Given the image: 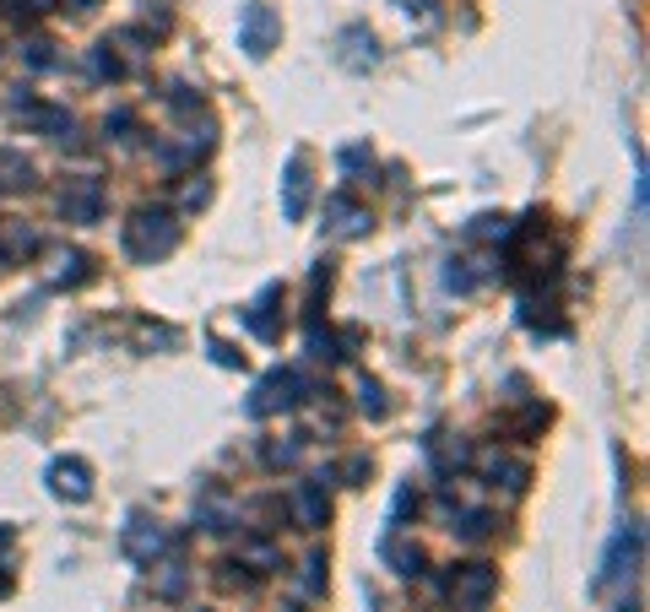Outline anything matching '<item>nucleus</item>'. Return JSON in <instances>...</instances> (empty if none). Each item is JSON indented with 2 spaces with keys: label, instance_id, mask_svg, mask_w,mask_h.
<instances>
[{
  "label": "nucleus",
  "instance_id": "0eeeda50",
  "mask_svg": "<svg viewBox=\"0 0 650 612\" xmlns=\"http://www.w3.org/2000/svg\"><path fill=\"white\" fill-rule=\"evenodd\" d=\"M11 115H16L27 131H38V136H55V142H71V136H76V120H71L65 109L38 104V98H27V93H11Z\"/></svg>",
  "mask_w": 650,
  "mask_h": 612
},
{
  "label": "nucleus",
  "instance_id": "e433bc0d",
  "mask_svg": "<svg viewBox=\"0 0 650 612\" xmlns=\"http://www.w3.org/2000/svg\"><path fill=\"white\" fill-rule=\"evenodd\" d=\"M206 347H212V363H222V369H239V363H244V352H233V347H228V341H217V336H212Z\"/></svg>",
  "mask_w": 650,
  "mask_h": 612
},
{
  "label": "nucleus",
  "instance_id": "423d86ee",
  "mask_svg": "<svg viewBox=\"0 0 650 612\" xmlns=\"http://www.w3.org/2000/svg\"><path fill=\"white\" fill-rule=\"evenodd\" d=\"M120 548H125V559H131V564H147V569H153L173 542H168L162 520H153V515H142V509H136V515L125 520V531H120Z\"/></svg>",
  "mask_w": 650,
  "mask_h": 612
},
{
  "label": "nucleus",
  "instance_id": "aec40b11",
  "mask_svg": "<svg viewBox=\"0 0 650 612\" xmlns=\"http://www.w3.org/2000/svg\"><path fill=\"white\" fill-rule=\"evenodd\" d=\"M483 471H488V477H493V482L504 477V488H509V493H526V482H531V471H526L520 460L498 456V451H488V456H483Z\"/></svg>",
  "mask_w": 650,
  "mask_h": 612
},
{
  "label": "nucleus",
  "instance_id": "412c9836",
  "mask_svg": "<svg viewBox=\"0 0 650 612\" xmlns=\"http://www.w3.org/2000/svg\"><path fill=\"white\" fill-rule=\"evenodd\" d=\"M87 71H93L98 82H120V76H125V65H120V55H115V44H109V38H98V44H93Z\"/></svg>",
  "mask_w": 650,
  "mask_h": 612
},
{
  "label": "nucleus",
  "instance_id": "4be33fe9",
  "mask_svg": "<svg viewBox=\"0 0 650 612\" xmlns=\"http://www.w3.org/2000/svg\"><path fill=\"white\" fill-rule=\"evenodd\" d=\"M184 586H190V569H184L179 559H173V564H162V575L153 580V591H158L162 602H179V597H184Z\"/></svg>",
  "mask_w": 650,
  "mask_h": 612
},
{
  "label": "nucleus",
  "instance_id": "393cba45",
  "mask_svg": "<svg viewBox=\"0 0 650 612\" xmlns=\"http://www.w3.org/2000/svg\"><path fill=\"white\" fill-rule=\"evenodd\" d=\"M358 407H363L369 418H385V412H390V401H385V385L363 374V380H358Z\"/></svg>",
  "mask_w": 650,
  "mask_h": 612
},
{
  "label": "nucleus",
  "instance_id": "a211bd4d",
  "mask_svg": "<svg viewBox=\"0 0 650 612\" xmlns=\"http://www.w3.org/2000/svg\"><path fill=\"white\" fill-rule=\"evenodd\" d=\"M380 559H385V564H390L401 580H418V575L429 569L423 548H418V542H396V537H385V542H380Z\"/></svg>",
  "mask_w": 650,
  "mask_h": 612
},
{
  "label": "nucleus",
  "instance_id": "c9c22d12",
  "mask_svg": "<svg viewBox=\"0 0 650 612\" xmlns=\"http://www.w3.org/2000/svg\"><path fill=\"white\" fill-rule=\"evenodd\" d=\"M407 509H418V488H412V482H401V488H396V504H390V526H396V520H401Z\"/></svg>",
  "mask_w": 650,
  "mask_h": 612
},
{
  "label": "nucleus",
  "instance_id": "ddd939ff",
  "mask_svg": "<svg viewBox=\"0 0 650 612\" xmlns=\"http://www.w3.org/2000/svg\"><path fill=\"white\" fill-rule=\"evenodd\" d=\"M336 65L352 71V76H363V71L380 65V44H374V33H369L363 22H352V27L336 33Z\"/></svg>",
  "mask_w": 650,
  "mask_h": 612
},
{
  "label": "nucleus",
  "instance_id": "bb28decb",
  "mask_svg": "<svg viewBox=\"0 0 650 612\" xmlns=\"http://www.w3.org/2000/svg\"><path fill=\"white\" fill-rule=\"evenodd\" d=\"M472 239H498V244H504V239H515V223L488 212V217H478V223H472Z\"/></svg>",
  "mask_w": 650,
  "mask_h": 612
},
{
  "label": "nucleus",
  "instance_id": "2f4dec72",
  "mask_svg": "<svg viewBox=\"0 0 650 612\" xmlns=\"http://www.w3.org/2000/svg\"><path fill=\"white\" fill-rule=\"evenodd\" d=\"M304 591H310V597L325 591V553H310V559H304Z\"/></svg>",
  "mask_w": 650,
  "mask_h": 612
},
{
  "label": "nucleus",
  "instance_id": "1a4fd4ad",
  "mask_svg": "<svg viewBox=\"0 0 650 612\" xmlns=\"http://www.w3.org/2000/svg\"><path fill=\"white\" fill-rule=\"evenodd\" d=\"M49 493L55 499H65V504H87L93 499V466L82 456H60V460H49Z\"/></svg>",
  "mask_w": 650,
  "mask_h": 612
},
{
  "label": "nucleus",
  "instance_id": "ea45409f",
  "mask_svg": "<svg viewBox=\"0 0 650 612\" xmlns=\"http://www.w3.org/2000/svg\"><path fill=\"white\" fill-rule=\"evenodd\" d=\"M11 542H16V531H11V526H5V520H0V553H5V548H11Z\"/></svg>",
  "mask_w": 650,
  "mask_h": 612
},
{
  "label": "nucleus",
  "instance_id": "2eb2a0df",
  "mask_svg": "<svg viewBox=\"0 0 650 612\" xmlns=\"http://www.w3.org/2000/svg\"><path fill=\"white\" fill-rule=\"evenodd\" d=\"M195 526H201V531H233V526H239V504H233L222 488H201V499H195Z\"/></svg>",
  "mask_w": 650,
  "mask_h": 612
},
{
  "label": "nucleus",
  "instance_id": "f257e3e1",
  "mask_svg": "<svg viewBox=\"0 0 650 612\" xmlns=\"http://www.w3.org/2000/svg\"><path fill=\"white\" fill-rule=\"evenodd\" d=\"M173 250H179V217H173V212H162V206L131 212V223H125V255H131V261L158 266Z\"/></svg>",
  "mask_w": 650,
  "mask_h": 612
},
{
  "label": "nucleus",
  "instance_id": "c756f323",
  "mask_svg": "<svg viewBox=\"0 0 650 612\" xmlns=\"http://www.w3.org/2000/svg\"><path fill=\"white\" fill-rule=\"evenodd\" d=\"M168 104H173V115H195L201 109V93L190 82H168Z\"/></svg>",
  "mask_w": 650,
  "mask_h": 612
},
{
  "label": "nucleus",
  "instance_id": "79ce46f5",
  "mask_svg": "<svg viewBox=\"0 0 650 612\" xmlns=\"http://www.w3.org/2000/svg\"><path fill=\"white\" fill-rule=\"evenodd\" d=\"M618 612H640V602H635V597H629V602H624V608H618Z\"/></svg>",
  "mask_w": 650,
  "mask_h": 612
},
{
  "label": "nucleus",
  "instance_id": "f704fd0d",
  "mask_svg": "<svg viewBox=\"0 0 650 612\" xmlns=\"http://www.w3.org/2000/svg\"><path fill=\"white\" fill-rule=\"evenodd\" d=\"M11 16H44V11H55L60 0H0Z\"/></svg>",
  "mask_w": 650,
  "mask_h": 612
},
{
  "label": "nucleus",
  "instance_id": "20e7f679",
  "mask_svg": "<svg viewBox=\"0 0 650 612\" xmlns=\"http://www.w3.org/2000/svg\"><path fill=\"white\" fill-rule=\"evenodd\" d=\"M277 44H282V22H277V11H272L266 0H250V5L239 11V49H244L250 60H266Z\"/></svg>",
  "mask_w": 650,
  "mask_h": 612
},
{
  "label": "nucleus",
  "instance_id": "4c0bfd02",
  "mask_svg": "<svg viewBox=\"0 0 650 612\" xmlns=\"http://www.w3.org/2000/svg\"><path fill=\"white\" fill-rule=\"evenodd\" d=\"M369 471H374V466H369V456H352L347 466H341V477H347L352 488H363V482H369Z\"/></svg>",
  "mask_w": 650,
  "mask_h": 612
},
{
  "label": "nucleus",
  "instance_id": "b1692460",
  "mask_svg": "<svg viewBox=\"0 0 650 612\" xmlns=\"http://www.w3.org/2000/svg\"><path fill=\"white\" fill-rule=\"evenodd\" d=\"M450 531H456L461 542H483V537H493V515H488V509H467Z\"/></svg>",
  "mask_w": 650,
  "mask_h": 612
},
{
  "label": "nucleus",
  "instance_id": "37998d69",
  "mask_svg": "<svg viewBox=\"0 0 650 612\" xmlns=\"http://www.w3.org/2000/svg\"><path fill=\"white\" fill-rule=\"evenodd\" d=\"M282 612H304V608H282Z\"/></svg>",
  "mask_w": 650,
  "mask_h": 612
},
{
  "label": "nucleus",
  "instance_id": "9b49d317",
  "mask_svg": "<svg viewBox=\"0 0 650 612\" xmlns=\"http://www.w3.org/2000/svg\"><path fill=\"white\" fill-rule=\"evenodd\" d=\"M282 283H266L250 304H244V325H250V336L255 341H277L282 336Z\"/></svg>",
  "mask_w": 650,
  "mask_h": 612
},
{
  "label": "nucleus",
  "instance_id": "7c9ffc66",
  "mask_svg": "<svg viewBox=\"0 0 650 612\" xmlns=\"http://www.w3.org/2000/svg\"><path fill=\"white\" fill-rule=\"evenodd\" d=\"M304 456V434H293L288 445H266V466H293Z\"/></svg>",
  "mask_w": 650,
  "mask_h": 612
},
{
  "label": "nucleus",
  "instance_id": "a19ab883",
  "mask_svg": "<svg viewBox=\"0 0 650 612\" xmlns=\"http://www.w3.org/2000/svg\"><path fill=\"white\" fill-rule=\"evenodd\" d=\"M65 5H76V11H87V5H98V0H65Z\"/></svg>",
  "mask_w": 650,
  "mask_h": 612
},
{
  "label": "nucleus",
  "instance_id": "f8f14e48",
  "mask_svg": "<svg viewBox=\"0 0 650 612\" xmlns=\"http://www.w3.org/2000/svg\"><path fill=\"white\" fill-rule=\"evenodd\" d=\"M288 515H293V526H299V531H321L325 520H330V493H325V477H310V482H299V488L288 493Z\"/></svg>",
  "mask_w": 650,
  "mask_h": 612
},
{
  "label": "nucleus",
  "instance_id": "72a5a7b5",
  "mask_svg": "<svg viewBox=\"0 0 650 612\" xmlns=\"http://www.w3.org/2000/svg\"><path fill=\"white\" fill-rule=\"evenodd\" d=\"M206 201H212V184H206V179H195V184L179 190V206H184V212H195V206H206Z\"/></svg>",
  "mask_w": 650,
  "mask_h": 612
},
{
  "label": "nucleus",
  "instance_id": "cd10ccee",
  "mask_svg": "<svg viewBox=\"0 0 650 612\" xmlns=\"http://www.w3.org/2000/svg\"><path fill=\"white\" fill-rule=\"evenodd\" d=\"M22 60H27V71H55V65H60L55 44H44V38H33V44L22 49Z\"/></svg>",
  "mask_w": 650,
  "mask_h": 612
},
{
  "label": "nucleus",
  "instance_id": "5701e85b",
  "mask_svg": "<svg viewBox=\"0 0 650 612\" xmlns=\"http://www.w3.org/2000/svg\"><path fill=\"white\" fill-rule=\"evenodd\" d=\"M282 559H277V548L272 542H244V553H239V569H255V575H272Z\"/></svg>",
  "mask_w": 650,
  "mask_h": 612
},
{
  "label": "nucleus",
  "instance_id": "f03ea898",
  "mask_svg": "<svg viewBox=\"0 0 650 612\" xmlns=\"http://www.w3.org/2000/svg\"><path fill=\"white\" fill-rule=\"evenodd\" d=\"M315 385L299 374V369H272V374H261L255 380V391H250V418H277V412H293L304 396H310Z\"/></svg>",
  "mask_w": 650,
  "mask_h": 612
},
{
  "label": "nucleus",
  "instance_id": "58836bf2",
  "mask_svg": "<svg viewBox=\"0 0 650 612\" xmlns=\"http://www.w3.org/2000/svg\"><path fill=\"white\" fill-rule=\"evenodd\" d=\"M341 168H347V173H363V168H374V157H369V147H347V153H341Z\"/></svg>",
  "mask_w": 650,
  "mask_h": 612
},
{
  "label": "nucleus",
  "instance_id": "4468645a",
  "mask_svg": "<svg viewBox=\"0 0 650 612\" xmlns=\"http://www.w3.org/2000/svg\"><path fill=\"white\" fill-rule=\"evenodd\" d=\"M369 223H374L369 206H358L352 195H330V201H325V228H330L336 239H363Z\"/></svg>",
  "mask_w": 650,
  "mask_h": 612
},
{
  "label": "nucleus",
  "instance_id": "7ed1b4c3",
  "mask_svg": "<svg viewBox=\"0 0 650 612\" xmlns=\"http://www.w3.org/2000/svg\"><path fill=\"white\" fill-rule=\"evenodd\" d=\"M498 597V569L472 559V564H456L450 575V608L456 612H488V602Z\"/></svg>",
  "mask_w": 650,
  "mask_h": 612
},
{
  "label": "nucleus",
  "instance_id": "dca6fc26",
  "mask_svg": "<svg viewBox=\"0 0 650 612\" xmlns=\"http://www.w3.org/2000/svg\"><path fill=\"white\" fill-rule=\"evenodd\" d=\"M27 255H38V233L16 217H0V266H22Z\"/></svg>",
  "mask_w": 650,
  "mask_h": 612
},
{
  "label": "nucleus",
  "instance_id": "473e14b6",
  "mask_svg": "<svg viewBox=\"0 0 650 612\" xmlns=\"http://www.w3.org/2000/svg\"><path fill=\"white\" fill-rule=\"evenodd\" d=\"M104 131H109L115 142H131V131H136V115H131V109H115V115L104 120Z\"/></svg>",
  "mask_w": 650,
  "mask_h": 612
},
{
  "label": "nucleus",
  "instance_id": "39448f33",
  "mask_svg": "<svg viewBox=\"0 0 650 612\" xmlns=\"http://www.w3.org/2000/svg\"><path fill=\"white\" fill-rule=\"evenodd\" d=\"M55 201H60V217H65V223H82V228H87V223L104 217V179H98V173H71Z\"/></svg>",
  "mask_w": 650,
  "mask_h": 612
},
{
  "label": "nucleus",
  "instance_id": "6e6552de",
  "mask_svg": "<svg viewBox=\"0 0 650 612\" xmlns=\"http://www.w3.org/2000/svg\"><path fill=\"white\" fill-rule=\"evenodd\" d=\"M310 195H315V179H310V157L288 153V168H282V217L288 223H304L310 217Z\"/></svg>",
  "mask_w": 650,
  "mask_h": 612
},
{
  "label": "nucleus",
  "instance_id": "c85d7f7f",
  "mask_svg": "<svg viewBox=\"0 0 650 612\" xmlns=\"http://www.w3.org/2000/svg\"><path fill=\"white\" fill-rule=\"evenodd\" d=\"M136 336H142V347H173V341H179V331H173V325H162V320H142V325H136Z\"/></svg>",
  "mask_w": 650,
  "mask_h": 612
},
{
  "label": "nucleus",
  "instance_id": "f3484780",
  "mask_svg": "<svg viewBox=\"0 0 650 612\" xmlns=\"http://www.w3.org/2000/svg\"><path fill=\"white\" fill-rule=\"evenodd\" d=\"M49 283H55V288H82V283H93V255H87V250H55Z\"/></svg>",
  "mask_w": 650,
  "mask_h": 612
},
{
  "label": "nucleus",
  "instance_id": "9d476101",
  "mask_svg": "<svg viewBox=\"0 0 650 612\" xmlns=\"http://www.w3.org/2000/svg\"><path fill=\"white\" fill-rule=\"evenodd\" d=\"M640 553H646V531H640V526H624V531L613 537V548H607L602 569H597V586H618L624 575H635Z\"/></svg>",
  "mask_w": 650,
  "mask_h": 612
},
{
  "label": "nucleus",
  "instance_id": "a878e982",
  "mask_svg": "<svg viewBox=\"0 0 650 612\" xmlns=\"http://www.w3.org/2000/svg\"><path fill=\"white\" fill-rule=\"evenodd\" d=\"M429 460H434V466L450 477V471H461L472 456H467V445H440V440H429Z\"/></svg>",
  "mask_w": 650,
  "mask_h": 612
},
{
  "label": "nucleus",
  "instance_id": "6ab92c4d",
  "mask_svg": "<svg viewBox=\"0 0 650 612\" xmlns=\"http://www.w3.org/2000/svg\"><path fill=\"white\" fill-rule=\"evenodd\" d=\"M33 179H38V168L27 157L0 153V195H22V190H33Z\"/></svg>",
  "mask_w": 650,
  "mask_h": 612
}]
</instances>
